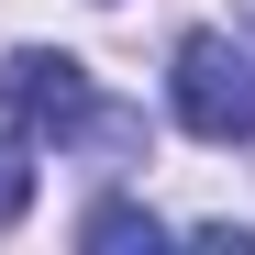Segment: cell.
<instances>
[{"instance_id": "3957f363", "label": "cell", "mask_w": 255, "mask_h": 255, "mask_svg": "<svg viewBox=\"0 0 255 255\" xmlns=\"http://www.w3.org/2000/svg\"><path fill=\"white\" fill-rule=\"evenodd\" d=\"M22 211H33V133H22V122H0V233H11Z\"/></svg>"}, {"instance_id": "7a4b0ae2", "label": "cell", "mask_w": 255, "mask_h": 255, "mask_svg": "<svg viewBox=\"0 0 255 255\" xmlns=\"http://www.w3.org/2000/svg\"><path fill=\"white\" fill-rule=\"evenodd\" d=\"M166 100L200 144H255V56L233 33H178V67H166Z\"/></svg>"}, {"instance_id": "6da1fadb", "label": "cell", "mask_w": 255, "mask_h": 255, "mask_svg": "<svg viewBox=\"0 0 255 255\" xmlns=\"http://www.w3.org/2000/svg\"><path fill=\"white\" fill-rule=\"evenodd\" d=\"M0 100H11V122L33 144H67V155H144V111H122L89 89V67L56 56V45H22L11 67H0Z\"/></svg>"}, {"instance_id": "277c9868", "label": "cell", "mask_w": 255, "mask_h": 255, "mask_svg": "<svg viewBox=\"0 0 255 255\" xmlns=\"http://www.w3.org/2000/svg\"><path fill=\"white\" fill-rule=\"evenodd\" d=\"M155 233H166V222H155L144 200H100L89 222H78V244H155Z\"/></svg>"}]
</instances>
